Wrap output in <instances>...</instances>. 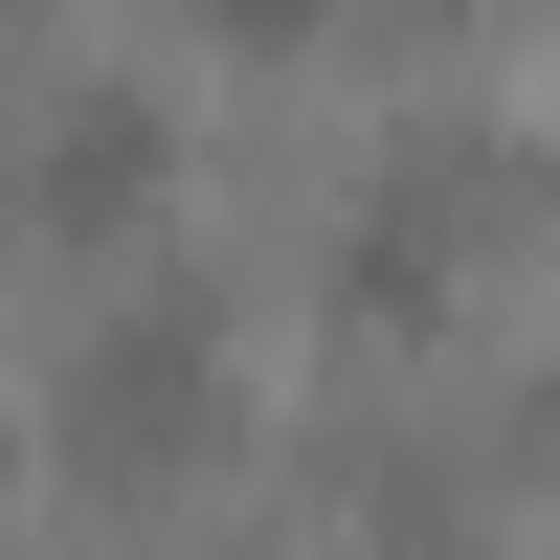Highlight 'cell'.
Returning <instances> with one entry per match:
<instances>
[{
    "label": "cell",
    "instance_id": "6da1fadb",
    "mask_svg": "<svg viewBox=\"0 0 560 560\" xmlns=\"http://www.w3.org/2000/svg\"><path fill=\"white\" fill-rule=\"evenodd\" d=\"M538 135H493V113H404L382 158L337 179V224H314V269H337V314L359 337H427V314H471L493 292V247H538Z\"/></svg>",
    "mask_w": 560,
    "mask_h": 560
},
{
    "label": "cell",
    "instance_id": "7a4b0ae2",
    "mask_svg": "<svg viewBox=\"0 0 560 560\" xmlns=\"http://www.w3.org/2000/svg\"><path fill=\"white\" fill-rule=\"evenodd\" d=\"M45 427H68L90 493H179V471H224V448H247V314H224L202 269H135L113 314H68Z\"/></svg>",
    "mask_w": 560,
    "mask_h": 560
},
{
    "label": "cell",
    "instance_id": "3957f363",
    "mask_svg": "<svg viewBox=\"0 0 560 560\" xmlns=\"http://www.w3.org/2000/svg\"><path fill=\"white\" fill-rule=\"evenodd\" d=\"M158 202H179V113L135 68H68L23 113V158H0V224H45V247H135Z\"/></svg>",
    "mask_w": 560,
    "mask_h": 560
},
{
    "label": "cell",
    "instance_id": "277c9868",
    "mask_svg": "<svg viewBox=\"0 0 560 560\" xmlns=\"http://www.w3.org/2000/svg\"><path fill=\"white\" fill-rule=\"evenodd\" d=\"M471 471H560V359H516V404L471 427Z\"/></svg>",
    "mask_w": 560,
    "mask_h": 560
},
{
    "label": "cell",
    "instance_id": "5b68a950",
    "mask_svg": "<svg viewBox=\"0 0 560 560\" xmlns=\"http://www.w3.org/2000/svg\"><path fill=\"white\" fill-rule=\"evenodd\" d=\"M359 23V0H202V45H247V68H269V45H337Z\"/></svg>",
    "mask_w": 560,
    "mask_h": 560
},
{
    "label": "cell",
    "instance_id": "8992f818",
    "mask_svg": "<svg viewBox=\"0 0 560 560\" xmlns=\"http://www.w3.org/2000/svg\"><path fill=\"white\" fill-rule=\"evenodd\" d=\"M359 23H448V0H359Z\"/></svg>",
    "mask_w": 560,
    "mask_h": 560
},
{
    "label": "cell",
    "instance_id": "52a82bcc",
    "mask_svg": "<svg viewBox=\"0 0 560 560\" xmlns=\"http://www.w3.org/2000/svg\"><path fill=\"white\" fill-rule=\"evenodd\" d=\"M448 560H538V538H448Z\"/></svg>",
    "mask_w": 560,
    "mask_h": 560
},
{
    "label": "cell",
    "instance_id": "ba28073f",
    "mask_svg": "<svg viewBox=\"0 0 560 560\" xmlns=\"http://www.w3.org/2000/svg\"><path fill=\"white\" fill-rule=\"evenodd\" d=\"M0 158H23V135H0Z\"/></svg>",
    "mask_w": 560,
    "mask_h": 560
},
{
    "label": "cell",
    "instance_id": "9c48e42d",
    "mask_svg": "<svg viewBox=\"0 0 560 560\" xmlns=\"http://www.w3.org/2000/svg\"><path fill=\"white\" fill-rule=\"evenodd\" d=\"M0 23H23V0H0Z\"/></svg>",
    "mask_w": 560,
    "mask_h": 560
}]
</instances>
